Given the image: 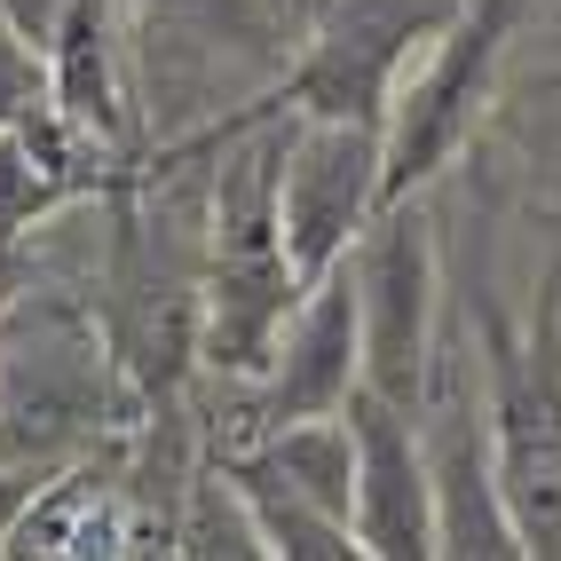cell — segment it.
Returning <instances> with one entry per match:
<instances>
[{
  "mask_svg": "<svg viewBox=\"0 0 561 561\" xmlns=\"http://www.w3.org/2000/svg\"><path fill=\"white\" fill-rule=\"evenodd\" d=\"M41 103H48V48L0 9V127L24 119V111H41Z\"/></svg>",
  "mask_w": 561,
  "mask_h": 561,
  "instance_id": "cell-12",
  "label": "cell"
},
{
  "mask_svg": "<svg viewBox=\"0 0 561 561\" xmlns=\"http://www.w3.org/2000/svg\"><path fill=\"white\" fill-rule=\"evenodd\" d=\"M221 474L253 514L261 553L277 561H348L356 546V435L348 411H317V420L253 427V443L221 451Z\"/></svg>",
  "mask_w": 561,
  "mask_h": 561,
  "instance_id": "cell-2",
  "label": "cell"
},
{
  "mask_svg": "<svg viewBox=\"0 0 561 561\" xmlns=\"http://www.w3.org/2000/svg\"><path fill=\"white\" fill-rule=\"evenodd\" d=\"M253 388V427H285V420H317V411H341L356 388H364V348H356V277L348 261H332V270L293 301L285 332L270 364H261Z\"/></svg>",
  "mask_w": 561,
  "mask_h": 561,
  "instance_id": "cell-9",
  "label": "cell"
},
{
  "mask_svg": "<svg viewBox=\"0 0 561 561\" xmlns=\"http://www.w3.org/2000/svg\"><path fill=\"white\" fill-rule=\"evenodd\" d=\"M348 277H356L364 388L420 403L435 332H443V253H435V214L420 206V191L371 214V230L348 245Z\"/></svg>",
  "mask_w": 561,
  "mask_h": 561,
  "instance_id": "cell-5",
  "label": "cell"
},
{
  "mask_svg": "<svg viewBox=\"0 0 561 561\" xmlns=\"http://www.w3.org/2000/svg\"><path fill=\"white\" fill-rule=\"evenodd\" d=\"M111 167H127V159H111L88 135H71L56 119V103L9 119L0 127V238H32L48 214L80 206L88 191H119Z\"/></svg>",
  "mask_w": 561,
  "mask_h": 561,
  "instance_id": "cell-11",
  "label": "cell"
},
{
  "mask_svg": "<svg viewBox=\"0 0 561 561\" xmlns=\"http://www.w3.org/2000/svg\"><path fill=\"white\" fill-rule=\"evenodd\" d=\"M459 9L467 0H317L309 9V41H301V56H293L285 80H277V103L380 127L396 80L427 56V41Z\"/></svg>",
  "mask_w": 561,
  "mask_h": 561,
  "instance_id": "cell-6",
  "label": "cell"
},
{
  "mask_svg": "<svg viewBox=\"0 0 561 561\" xmlns=\"http://www.w3.org/2000/svg\"><path fill=\"white\" fill-rule=\"evenodd\" d=\"M482 364L467 332H435L427 380H420V451H427V482H435V553H467V561H514L530 553L506 514L499 491V435H491V403L474 396Z\"/></svg>",
  "mask_w": 561,
  "mask_h": 561,
  "instance_id": "cell-4",
  "label": "cell"
},
{
  "mask_svg": "<svg viewBox=\"0 0 561 561\" xmlns=\"http://www.w3.org/2000/svg\"><path fill=\"white\" fill-rule=\"evenodd\" d=\"M348 435H356V546L371 561H427L435 553V482H427V451H420V420L411 403L356 388L348 403Z\"/></svg>",
  "mask_w": 561,
  "mask_h": 561,
  "instance_id": "cell-8",
  "label": "cell"
},
{
  "mask_svg": "<svg viewBox=\"0 0 561 561\" xmlns=\"http://www.w3.org/2000/svg\"><path fill=\"white\" fill-rule=\"evenodd\" d=\"M277 0H127V88L142 142H191L285 80Z\"/></svg>",
  "mask_w": 561,
  "mask_h": 561,
  "instance_id": "cell-1",
  "label": "cell"
},
{
  "mask_svg": "<svg viewBox=\"0 0 561 561\" xmlns=\"http://www.w3.org/2000/svg\"><path fill=\"white\" fill-rule=\"evenodd\" d=\"M48 103L95 151H135V88H127V0H64L48 32Z\"/></svg>",
  "mask_w": 561,
  "mask_h": 561,
  "instance_id": "cell-10",
  "label": "cell"
},
{
  "mask_svg": "<svg viewBox=\"0 0 561 561\" xmlns=\"http://www.w3.org/2000/svg\"><path fill=\"white\" fill-rule=\"evenodd\" d=\"M32 491H41V474H32V467H0V538L16 530V514L32 506Z\"/></svg>",
  "mask_w": 561,
  "mask_h": 561,
  "instance_id": "cell-14",
  "label": "cell"
},
{
  "mask_svg": "<svg viewBox=\"0 0 561 561\" xmlns=\"http://www.w3.org/2000/svg\"><path fill=\"white\" fill-rule=\"evenodd\" d=\"M388 206V159L380 127L364 119H324V111H285L277 142V230L301 285H317L332 261L371 230V214Z\"/></svg>",
  "mask_w": 561,
  "mask_h": 561,
  "instance_id": "cell-7",
  "label": "cell"
},
{
  "mask_svg": "<svg viewBox=\"0 0 561 561\" xmlns=\"http://www.w3.org/2000/svg\"><path fill=\"white\" fill-rule=\"evenodd\" d=\"M285 9H293V16H309V9H317V0H285Z\"/></svg>",
  "mask_w": 561,
  "mask_h": 561,
  "instance_id": "cell-15",
  "label": "cell"
},
{
  "mask_svg": "<svg viewBox=\"0 0 561 561\" xmlns=\"http://www.w3.org/2000/svg\"><path fill=\"white\" fill-rule=\"evenodd\" d=\"M522 16H530V0H467V9L427 41V56L396 80L388 119H380L388 198H411V191H427L443 167H459L482 103H491L499 56H506Z\"/></svg>",
  "mask_w": 561,
  "mask_h": 561,
  "instance_id": "cell-3",
  "label": "cell"
},
{
  "mask_svg": "<svg viewBox=\"0 0 561 561\" xmlns=\"http://www.w3.org/2000/svg\"><path fill=\"white\" fill-rule=\"evenodd\" d=\"M24 293H41V270H32V245L24 238H0V317H9Z\"/></svg>",
  "mask_w": 561,
  "mask_h": 561,
  "instance_id": "cell-13",
  "label": "cell"
}]
</instances>
